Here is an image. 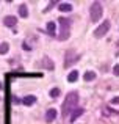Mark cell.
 <instances>
[{
	"instance_id": "6da1fadb",
	"label": "cell",
	"mask_w": 119,
	"mask_h": 124,
	"mask_svg": "<svg viewBox=\"0 0 119 124\" xmlns=\"http://www.w3.org/2000/svg\"><path fill=\"white\" fill-rule=\"evenodd\" d=\"M77 105H78V93L77 91H70V93H67L66 99H64L63 102V116L66 118L69 113H72L74 110L77 108Z\"/></svg>"
},
{
	"instance_id": "7a4b0ae2",
	"label": "cell",
	"mask_w": 119,
	"mask_h": 124,
	"mask_svg": "<svg viewBox=\"0 0 119 124\" xmlns=\"http://www.w3.org/2000/svg\"><path fill=\"white\" fill-rule=\"evenodd\" d=\"M58 25H60V35L58 39L60 41H66L70 35V21L67 17H60L58 19Z\"/></svg>"
},
{
	"instance_id": "3957f363",
	"label": "cell",
	"mask_w": 119,
	"mask_h": 124,
	"mask_svg": "<svg viewBox=\"0 0 119 124\" xmlns=\"http://www.w3.org/2000/svg\"><path fill=\"white\" fill-rule=\"evenodd\" d=\"M102 14H104L102 5H100L99 2H92V3H91V6H89V16H91V21H92V22L100 21Z\"/></svg>"
},
{
	"instance_id": "277c9868",
	"label": "cell",
	"mask_w": 119,
	"mask_h": 124,
	"mask_svg": "<svg viewBox=\"0 0 119 124\" xmlns=\"http://www.w3.org/2000/svg\"><path fill=\"white\" fill-rule=\"evenodd\" d=\"M110 27H111L110 21L102 22V24H100V25H99V27L94 30V36H96V38H102V36H105V35H107V31L110 30Z\"/></svg>"
},
{
	"instance_id": "5b68a950",
	"label": "cell",
	"mask_w": 119,
	"mask_h": 124,
	"mask_svg": "<svg viewBox=\"0 0 119 124\" xmlns=\"http://www.w3.org/2000/svg\"><path fill=\"white\" fill-rule=\"evenodd\" d=\"M80 58L78 54H75V50H67L66 52V60H64V68H69Z\"/></svg>"
},
{
	"instance_id": "8992f818",
	"label": "cell",
	"mask_w": 119,
	"mask_h": 124,
	"mask_svg": "<svg viewBox=\"0 0 119 124\" xmlns=\"http://www.w3.org/2000/svg\"><path fill=\"white\" fill-rule=\"evenodd\" d=\"M44 118H46V123H53V119L56 118V108H49Z\"/></svg>"
},
{
	"instance_id": "52a82bcc",
	"label": "cell",
	"mask_w": 119,
	"mask_h": 124,
	"mask_svg": "<svg viewBox=\"0 0 119 124\" xmlns=\"http://www.w3.org/2000/svg\"><path fill=\"white\" fill-rule=\"evenodd\" d=\"M16 22H17V17H16V16H6V17L3 19V24H5L6 27H14Z\"/></svg>"
},
{
	"instance_id": "ba28073f",
	"label": "cell",
	"mask_w": 119,
	"mask_h": 124,
	"mask_svg": "<svg viewBox=\"0 0 119 124\" xmlns=\"http://www.w3.org/2000/svg\"><path fill=\"white\" fill-rule=\"evenodd\" d=\"M22 102H24L27 107H31L35 102H36V96H33V94H28V96L24 97V101H22Z\"/></svg>"
},
{
	"instance_id": "9c48e42d",
	"label": "cell",
	"mask_w": 119,
	"mask_h": 124,
	"mask_svg": "<svg viewBox=\"0 0 119 124\" xmlns=\"http://www.w3.org/2000/svg\"><path fill=\"white\" fill-rule=\"evenodd\" d=\"M83 112H85L83 108H80V107H77V108L74 110L72 113H70V123H74V121H75L77 118H78V116H82V115H83Z\"/></svg>"
},
{
	"instance_id": "30bf717a",
	"label": "cell",
	"mask_w": 119,
	"mask_h": 124,
	"mask_svg": "<svg viewBox=\"0 0 119 124\" xmlns=\"http://www.w3.org/2000/svg\"><path fill=\"white\" fill-rule=\"evenodd\" d=\"M58 9L63 11V13H69L70 9H72V5H70V3H66V2H61L58 5Z\"/></svg>"
},
{
	"instance_id": "8fae6325",
	"label": "cell",
	"mask_w": 119,
	"mask_h": 124,
	"mask_svg": "<svg viewBox=\"0 0 119 124\" xmlns=\"http://www.w3.org/2000/svg\"><path fill=\"white\" fill-rule=\"evenodd\" d=\"M55 28H56L55 22H47V33H49L50 36H55Z\"/></svg>"
},
{
	"instance_id": "7c38bea8",
	"label": "cell",
	"mask_w": 119,
	"mask_h": 124,
	"mask_svg": "<svg viewBox=\"0 0 119 124\" xmlns=\"http://www.w3.org/2000/svg\"><path fill=\"white\" fill-rule=\"evenodd\" d=\"M19 16H21V17H28V9H27V5H24V3H22L21 6H19Z\"/></svg>"
},
{
	"instance_id": "4fadbf2b",
	"label": "cell",
	"mask_w": 119,
	"mask_h": 124,
	"mask_svg": "<svg viewBox=\"0 0 119 124\" xmlns=\"http://www.w3.org/2000/svg\"><path fill=\"white\" fill-rule=\"evenodd\" d=\"M83 79H85L86 82H91V80L96 79V72H92V71H86L85 76H83Z\"/></svg>"
},
{
	"instance_id": "5bb4252c",
	"label": "cell",
	"mask_w": 119,
	"mask_h": 124,
	"mask_svg": "<svg viewBox=\"0 0 119 124\" xmlns=\"http://www.w3.org/2000/svg\"><path fill=\"white\" fill-rule=\"evenodd\" d=\"M77 79H78V71H72V72L69 74V76H67V80H69V82H77Z\"/></svg>"
},
{
	"instance_id": "9a60e30c",
	"label": "cell",
	"mask_w": 119,
	"mask_h": 124,
	"mask_svg": "<svg viewBox=\"0 0 119 124\" xmlns=\"http://www.w3.org/2000/svg\"><path fill=\"white\" fill-rule=\"evenodd\" d=\"M8 50H9V46H8V42H2V44H0V55L6 54Z\"/></svg>"
},
{
	"instance_id": "2e32d148",
	"label": "cell",
	"mask_w": 119,
	"mask_h": 124,
	"mask_svg": "<svg viewBox=\"0 0 119 124\" xmlns=\"http://www.w3.org/2000/svg\"><path fill=\"white\" fill-rule=\"evenodd\" d=\"M49 94H50V97H52V99H56V97L60 96V90H58V88H52Z\"/></svg>"
},
{
	"instance_id": "e0dca14e",
	"label": "cell",
	"mask_w": 119,
	"mask_h": 124,
	"mask_svg": "<svg viewBox=\"0 0 119 124\" xmlns=\"http://www.w3.org/2000/svg\"><path fill=\"white\" fill-rule=\"evenodd\" d=\"M44 63H46V66H47V69H53V64H52V61H50V58H47V57H44Z\"/></svg>"
},
{
	"instance_id": "ac0fdd59",
	"label": "cell",
	"mask_w": 119,
	"mask_h": 124,
	"mask_svg": "<svg viewBox=\"0 0 119 124\" xmlns=\"http://www.w3.org/2000/svg\"><path fill=\"white\" fill-rule=\"evenodd\" d=\"M53 5H56V2H50V3H49V6H47V8H46V9H44V13H47V11H50V8H52V6H53Z\"/></svg>"
},
{
	"instance_id": "d6986e66",
	"label": "cell",
	"mask_w": 119,
	"mask_h": 124,
	"mask_svg": "<svg viewBox=\"0 0 119 124\" xmlns=\"http://www.w3.org/2000/svg\"><path fill=\"white\" fill-rule=\"evenodd\" d=\"M113 72H114V76H119V64H116L113 68Z\"/></svg>"
},
{
	"instance_id": "ffe728a7",
	"label": "cell",
	"mask_w": 119,
	"mask_h": 124,
	"mask_svg": "<svg viewBox=\"0 0 119 124\" xmlns=\"http://www.w3.org/2000/svg\"><path fill=\"white\" fill-rule=\"evenodd\" d=\"M111 104H119V97H114V99L111 101Z\"/></svg>"
},
{
	"instance_id": "44dd1931",
	"label": "cell",
	"mask_w": 119,
	"mask_h": 124,
	"mask_svg": "<svg viewBox=\"0 0 119 124\" xmlns=\"http://www.w3.org/2000/svg\"><path fill=\"white\" fill-rule=\"evenodd\" d=\"M24 49H25V50H30L31 47H28V44H27V42H24Z\"/></svg>"
},
{
	"instance_id": "7402d4cb",
	"label": "cell",
	"mask_w": 119,
	"mask_h": 124,
	"mask_svg": "<svg viewBox=\"0 0 119 124\" xmlns=\"http://www.w3.org/2000/svg\"><path fill=\"white\" fill-rule=\"evenodd\" d=\"M0 90H2V83H0Z\"/></svg>"
}]
</instances>
